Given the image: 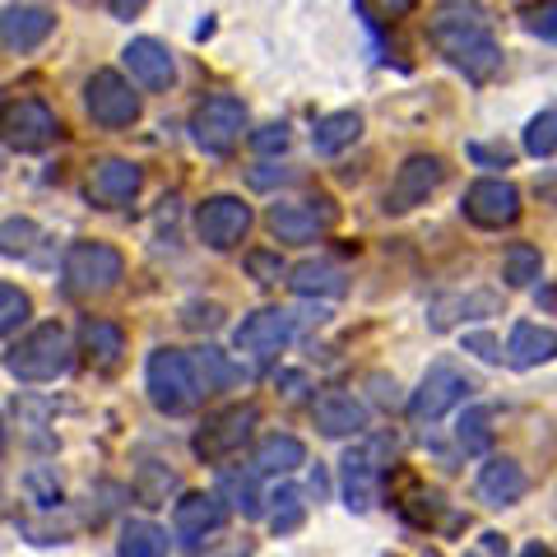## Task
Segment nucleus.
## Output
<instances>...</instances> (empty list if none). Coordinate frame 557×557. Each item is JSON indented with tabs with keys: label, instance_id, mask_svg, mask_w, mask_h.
I'll return each instance as SVG.
<instances>
[{
	"label": "nucleus",
	"instance_id": "nucleus-1",
	"mask_svg": "<svg viewBox=\"0 0 557 557\" xmlns=\"http://www.w3.org/2000/svg\"><path fill=\"white\" fill-rule=\"evenodd\" d=\"M428 42L474 84H487L502 70V42L493 38V24L474 0H446L428 24Z\"/></svg>",
	"mask_w": 557,
	"mask_h": 557
},
{
	"label": "nucleus",
	"instance_id": "nucleus-2",
	"mask_svg": "<svg viewBox=\"0 0 557 557\" xmlns=\"http://www.w3.org/2000/svg\"><path fill=\"white\" fill-rule=\"evenodd\" d=\"M70 362H75V344H70L61 321L33 325L24 339H10V348H5V368L14 381H24V386H42V381L65 376Z\"/></svg>",
	"mask_w": 557,
	"mask_h": 557
},
{
	"label": "nucleus",
	"instance_id": "nucleus-3",
	"mask_svg": "<svg viewBox=\"0 0 557 557\" xmlns=\"http://www.w3.org/2000/svg\"><path fill=\"white\" fill-rule=\"evenodd\" d=\"M145 391L159 413H186L205 399L196 362H190V354H182V348H153L145 362Z\"/></svg>",
	"mask_w": 557,
	"mask_h": 557
},
{
	"label": "nucleus",
	"instance_id": "nucleus-4",
	"mask_svg": "<svg viewBox=\"0 0 557 557\" xmlns=\"http://www.w3.org/2000/svg\"><path fill=\"white\" fill-rule=\"evenodd\" d=\"M126 274V260L108 242H70L61 260V284L70 298H102Z\"/></svg>",
	"mask_w": 557,
	"mask_h": 557
},
{
	"label": "nucleus",
	"instance_id": "nucleus-5",
	"mask_svg": "<svg viewBox=\"0 0 557 557\" xmlns=\"http://www.w3.org/2000/svg\"><path fill=\"white\" fill-rule=\"evenodd\" d=\"M242 131H247V108L228 94H214L205 98L196 112H190V139L196 149H205L209 159H223L242 145Z\"/></svg>",
	"mask_w": 557,
	"mask_h": 557
},
{
	"label": "nucleus",
	"instance_id": "nucleus-6",
	"mask_svg": "<svg viewBox=\"0 0 557 557\" xmlns=\"http://www.w3.org/2000/svg\"><path fill=\"white\" fill-rule=\"evenodd\" d=\"M474 391V376H469L465 368H456V362H432V368L423 372V381H418V391L409 395V418L418 428L423 423H437V418H446L456 405H465V395Z\"/></svg>",
	"mask_w": 557,
	"mask_h": 557
},
{
	"label": "nucleus",
	"instance_id": "nucleus-7",
	"mask_svg": "<svg viewBox=\"0 0 557 557\" xmlns=\"http://www.w3.org/2000/svg\"><path fill=\"white\" fill-rule=\"evenodd\" d=\"M256 423H260V409L251 405V399H247V405H228V409H219L214 418H205V428L190 437V450H196L205 465L228 460V456H237V450L251 442Z\"/></svg>",
	"mask_w": 557,
	"mask_h": 557
},
{
	"label": "nucleus",
	"instance_id": "nucleus-8",
	"mask_svg": "<svg viewBox=\"0 0 557 557\" xmlns=\"http://www.w3.org/2000/svg\"><path fill=\"white\" fill-rule=\"evenodd\" d=\"M391 450L386 437H372L354 450H344L339 460V493H344V507L348 511H372L376 507V493H381V456Z\"/></svg>",
	"mask_w": 557,
	"mask_h": 557
},
{
	"label": "nucleus",
	"instance_id": "nucleus-9",
	"mask_svg": "<svg viewBox=\"0 0 557 557\" xmlns=\"http://www.w3.org/2000/svg\"><path fill=\"white\" fill-rule=\"evenodd\" d=\"M84 108H89L98 126L121 131L139 121V94L131 89V79L121 70H94L89 84H84Z\"/></svg>",
	"mask_w": 557,
	"mask_h": 557
},
{
	"label": "nucleus",
	"instance_id": "nucleus-10",
	"mask_svg": "<svg viewBox=\"0 0 557 557\" xmlns=\"http://www.w3.org/2000/svg\"><path fill=\"white\" fill-rule=\"evenodd\" d=\"M442 182H446V163L437 159V153H409V159L395 168V177L386 186V200H381V209H386V214H409V209L428 205V196Z\"/></svg>",
	"mask_w": 557,
	"mask_h": 557
},
{
	"label": "nucleus",
	"instance_id": "nucleus-11",
	"mask_svg": "<svg viewBox=\"0 0 557 557\" xmlns=\"http://www.w3.org/2000/svg\"><path fill=\"white\" fill-rule=\"evenodd\" d=\"M293 335H298V317H293V311L260 307L233 330V348L237 354H247V358H256V362H270L274 354H284V348L293 344Z\"/></svg>",
	"mask_w": 557,
	"mask_h": 557
},
{
	"label": "nucleus",
	"instance_id": "nucleus-12",
	"mask_svg": "<svg viewBox=\"0 0 557 557\" xmlns=\"http://www.w3.org/2000/svg\"><path fill=\"white\" fill-rule=\"evenodd\" d=\"M196 233L209 251H233L251 233V205L242 196H209L196 209Z\"/></svg>",
	"mask_w": 557,
	"mask_h": 557
},
{
	"label": "nucleus",
	"instance_id": "nucleus-13",
	"mask_svg": "<svg viewBox=\"0 0 557 557\" xmlns=\"http://www.w3.org/2000/svg\"><path fill=\"white\" fill-rule=\"evenodd\" d=\"M223 525H228V502L219 493H186L172 507V530H177L186 553H200Z\"/></svg>",
	"mask_w": 557,
	"mask_h": 557
},
{
	"label": "nucleus",
	"instance_id": "nucleus-14",
	"mask_svg": "<svg viewBox=\"0 0 557 557\" xmlns=\"http://www.w3.org/2000/svg\"><path fill=\"white\" fill-rule=\"evenodd\" d=\"M335 219H339V209L321 196V200H307V205H270L265 228L278 242H288V247H307V242H317L321 233L335 228Z\"/></svg>",
	"mask_w": 557,
	"mask_h": 557
},
{
	"label": "nucleus",
	"instance_id": "nucleus-15",
	"mask_svg": "<svg viewBox=\"0 0 557 557\" xmlns=\"http://www.w3.org/2000/svg\"><path fill=\"white\" fill-rule=\"evenodd\" d=\"M5 149L10 153H42L51 139L61 135V121L57 112L47 108L38 98H24V102H10L5 108Z\"/></svg>",
	"mask_w": 557,
	"mask_h": 557
},
{
	"label": "nucleus",
	"instance_id": "nucleus-16",
	"mask_svg": "<svg viewBox=\"0 0 557 557\" xmlns=\"http://www.w3.org/2000/svg\"><path fill=\"white\" fill-rule=\"evenodd\" d=\"M465 219L479 228H511L520 219V190L502 177H483L465 190Z\"/></svg>",
	"mask_w": 557,
	"mask_h": 557
},
{
	"label": "nucleus",
	"instance_id": "nucleus-17",
	"mask_svg": "<svg viewBox=\"0 0 557 557\" xmlns=\"http://www.w3.org/2000/svg\"><path fill=\"white\" fill-rule=\"evenodd\" d=\"M121 57H126L131 79L149 94H168L172 79H177V61H172V51L159 38H131Z\"/></svg>",
	"mask_w": 557,
	"mask_h": 557
},
{
	"label": "nucleus",
	"instance_id": "nucleus-18",
	"mask_svg": "<svg viewBox=\"0 0 557 557\" xmlns=\"http://www.w3.org/2000/svg\"><path fill=\"white\" fill-rule=\"evenodd\" d=\"M145 186V172H139L131 159H98L89 168V200L102 209H121L139 196Z\"/></svg>",
	"mask_w": 557,
	"mask_h": 557
},
{
	"label": "nucleus",
	"instance_id": "nucleus-19",
	"mask_svg": "<svg viewBox=\"0 0 557 557\" xmlns=\"http://www.w3.org/2000/svg\"><path fill=\"white\" fill-rule=\"evenodd\" d=\"M311 413H317V428L325 437H358V432H368V405L354 391H339V386L321 391Z\"/></svg>",
	"mask_w": 557,
	"mask_h": 557
},
{
	"label": "nucleus",
	"instance_id": "nucleus-20",
	"mask_svg": "<svg viewBox=\"0 0 557 557\" xmlns=\"http://www.w3.org/2000/svg\"><path fill=\"white\" fill-rule=\"evenodd\" d=\"M51 33H57V14H51V10H42V5H5V20H0V42H5L10 57L42 47Z\"/></svg>",
	"mask_w": 557,
	"mask_h": 557
},
{
	"label": "nucleus",
	"instance_id": "nucleus-21",
	"mask_svg": "<svg viewBox=\"0 0 557 557\" xmlns=\"http://www.w3.org/2000/svg\"><path fill=\"white\" fill-rule=\"evenodd\" d=\"M525 469H520L511 456H493L483 469H479V497L487 502V507H511V502L525 497Z\"/></svg>",
	"mask_w": 557,
	"mask_h": 557
},
{
	"label": "nucleus",
	"instance_id": "nucleus-22",
	"mask_svg": "<svg viewBox=\"0 0 557 557\" xmlns=\"http://www.w3.org/2000/svg\"><path fill=\"white\" fill-rule=\"evenodd\" d=\"M557 358V330L553 325H534V321H520L507 339V362L511 368H539V362H553Z\"/></svg>",
	"mask_w": 557,
	"mask_h": 557
},
{
	"label": "nucleus",
	"instance_id": "nucleus-23",
	"mask_svg": "<svg viewBox=\"0 0 557 557\" xmlns=\"http://www.w3.org/2000/svg\"><path fill=\"white\" fill-rule=\"evenodd\" d=\"M288 288L298 293V298H344L348 278L335 260H302V265L288 270Z\"/></svg>",
	"mask_w": 557,
	"mask_h": 557
},
{
	"label": "nucleus",
	"instance_id": "nucleus-24",
	"mask_svg": "<svg viewBox=\"0 0 557 557\" xmlns=\"http://www.w3.org/2000/svg\"><path fill=\"white\" fill-rule=\"evenodd\" d=\"M307 465V446L298 437H288V432H270V437H260L256 456H251V469L260 474H293V469Z\"/></svg>",
	"mask_w": 557,
	"mask_h": 557
},
{
	"label": "nucleus",
	"instance_id": "nucleus-25",
	"mask_svg": "<svg viewBox=\"0 0 557 557\" xmlns=\"http://www.w3.org/2000/svg\"><path fill=\"white\" fill-rule=\"evenodd\" d=\"M358 135H362L358 112H330L317 121V131H311V149H317L321 159H335V153H344L348 145H358Z\"/></svg>",
	"mask_w": 557,
	"mask_h": 557
},
{
	"label": "nucleus",
	"instance_id": "nucleus-26",
	"mask_svg": "<svg viewBox=\"0 0 557 557\" xmlns=\"http://www.w3.org/2000/svg\"><path fill=\"white\" fill-rule=\"evenodd\" d=\"M256 474L260 469H223V479H219V497L228 502V511H237V516H247V520H256L260 511V483H256Z\"/></svg>",
	"mask_w": 557,
	"mask_h": 557
},
{
	"label": "nucleus",
	"instance_id": "nucleus-27",
	"mask_svg": "<svg viewBox=\"0 0 557 557\" xmlns=\"http://www.w3.org/2000/svg\"><path fill=\"white\" fill-rule=\"evenodd\" d=\"M79 339H84V354H89L98 368H116V358L126 354V335H121V325H112V321H84Z\"/></svg>",
	"mask_w": 557,
	"mask_h": 557
},
{
	"label": "nucleus",
	"instance_id": "nucleus-28",
	"mask_svg": "<svg viewBox=\"0 0 557 557\" xmlns=\"http://www.w3.org/2000/svg\"><path fill=\"white\" fill-rule=\"evenodd\" d=\"M493 418H497V409H493V405H469V409L460 413V423H456V442H460L465 456H483V450L493 446Z\"/></svg>",
	"mask_w": 557,
	"mask_h": 557
},
{
	"label": "nucleus",
	"instance_id": "nucleus-29",
	"mask_svg": "<svg viewBox=\"0 0 557 557\" xmlns=\"http://www.w3.org/2000/svg\"><path fill=\"white\" fill-rule=\"evenodd\" d=\"M116 553L121 557H168V534L153 520H126Z\"/></svg>",
	"mask_w": 557,
	"mask_h": 557
},
{
	"label": "nucleus",
	"instance_id": "nucleus-30",
	"mask_svg": "<svg viewBox=\"0 0 557 557\" xmlns=\"http://www.w3.org/2000/svg\"><path fill=\"white\" fill-rule=\"evenodd\" d=\"M539 274H544V256H539L530 242H511L507 256H502V278H507L511 288H530V284H539Z\"/></svg>",
	"mask_w": 557,
	"mask_h": 557
},
{
	"label": "nucleus",
	"instance_id": "nucleus-31",
	"mask_svg": "<svg viewBox=\"0 0 557 557\" xmlns=\"http://www.w3.org/2000/svg\"><path fill=\"white\" fill-rule=\"evenodd\" d=\"M190 362H196V376H200V391H205V395H209V391H223V386H233V381H237V368L228 362V354H223V348H214V344L196 348V354H190Z\"/></svg>",
	"mask_w": 557,
	"mask_h": 557
},
{
	"label": "nucleus",
	"instance_id": "nucleus-32",
	"mask_svg": "<svg viewBox=\"0 0 557 557\" xmlns=\"http://www.w3.org/2000/svg\"><path fill=\"white\" fill-rule=\"evenodd\" d=\"M265 502H274V511H270V530L274 534H288V530L302 525V493L298 487H274Z\"/></svg>",
	"mask_w": 557,
	"mask_h": 557
},
{
	"label": "nucleus",
	"instance_id": "nucleus-33",
	"mask_svg": "<svg viewBox=\"0 0 557 557\" xmlns=\"http://www.w3.org/2000/svg\"><path fill=\"white\" fill-rule=\"evenodd\" d=\"M33 317V302L20 284H0V335L14 339V330Z\"/></svg>",
	"mask_w": 557,
	"mask_h": 557
},
{
	"label": "nucleus",
	"instance_id": "nucleus-34",
	"mask_svg": "<svg viewBox=\"0 0 557 557\" xmlns=\"http://www.w3.org/2000/svg\"><path fill=\"white\" fill-rule=\"evenodd\" d=\"M525 149L534 153V159H553V153H557V108L539 112L525 126Z\"/></svg>",
	"mask_w": 557,
	"mask_h": 557
},
{
	"label": "nucleus",
	"instance_id": "nucleus-35",
	"mask_svg": "<svg viewBox=\"0 0 557 557\" xmlns=\"http://www.w3.org/2000/svg\"><path fill=\"white\" fill-rule=\"evenodd\" d=\"M520 24H525V33H534V38L557 42V0H530V5L520 10Z\"/></svg>",
	"mask_w": 557,
	"mask_h": 557
},
{
	"label": "nucleus",
	"instance_id": "nucleus-36",
	"mask_svg": "<svg viewBox=\"0 0 557 557\" xmlns=\"http://www.w3.org/2000/svg\"><path fill=\"white\" fill-rule=\"evenodd\" d=\"M446 311H465V321H474V311H479V317L497 311V298H493V293H469V298H442L437 307H432V325H437Z\"/></svg>",
	"mask_w": 557,
	"mask_h": 557
},
{
	"label": "nucleus",
	"instance_id": "nucleus-37",
	"mask_svg": "<svg viewBox=\"0 0 557 557\" xmlns=\"http://www.w3.org/2000/svg\"><path fill=\"white\" fill-rule=\"evenodd\" d=\"M0 237H5V256H33V237H38V228H33L28 219H5V228H0Z\"/></svg>",
	"mask_w": 557,
	"mask_h": 557
},
{
	"label": "nucleus",
	"instance_id": "nucleus-38",
	"mask_svg": "<svg viewBox=\"0 0 557 557\" xmlns=\"http://www.w3.org/2000/svg\"><path fill=\"white\" fill-rule=\"evenodd\" d=\"M247 274L256 284H278L288 270H284V260H278V251H247Z\"/></svg>",
	"mask_w": 557,
	"mask_h": 557
},
{
	"label": "nucleus",
	"instance_id": "nucleus-39",
	"mask_svg": "<svg viewBox=\"0 0 557 557\" xmlns=\"http://www.w3.org/2000/svg\"><path fill=\"white\" fill-rule=\"evenodd\" d=\"M28 493H38V502H42V507H57V502H61V479L57 474H51V469L47 465H38V469H28Z\"/></svg>",
	"mask_w": 557,
	"mask_h": 557
},
{
	"label": "nucleus",
	"instance_id": "nucleus-40",
	"mask_svg": "<svg viewBox=\"0 0 557 557\" xmlns=\"http://www.w3.org/2000/svg\"><path fill=\"white\" fill-rule=\"evenodd\" d=\"M251 145H256V153H284L288 149V126H284V121H274V126H260L251 135Z\"/></svg>",
	"mask_w": 557,
	"mask_h": 557
},
{
	"label": "nucleus",
	"instance_id": "nucleus-41",
	"mask_svg": "<svg viewBox=\"0 0 557 557\" xmlns=\"http://www.w3.org/2000/svg\"><path fill=\"white\" fill-rule=\"evenodd\" d=\"M284 186V182H293V172L288 168H274V163H260V168H251V186H260V190H270V186Z\"/></svg>",
	"mask_w": 557,
	"mask_h": 557
},
{
	"label": "nucleus",
	"instance_id": "nucleus-42",
	"mask_svg": "<svg viewBox=\"0 0 557 557\" xmlns=\"http://www.w3.org/2000/svg\"><path fill=\"white\" fill-rule=\"evenodd\" d=\"M469 159H479V163H502V168H507V163H511V149H507V145H469Z\"/></svg>",
	"mask_w": 557,
	"mask_h": 557
},
{
	"label": "nucleus",
	"instance_id": "nucleus-43",
	"mask_svg": "<svg viewBox=\"0 0 557 557\" xmlns=\"http://www.w3.org/2000/svg\"><path fill=\"white\" fill-rule=\"evenodd\" d=\"M465 348H469V354H479V358H487V362H502V348L487 335H465Z\"/></svg>",
	"mask_w": 557,
	"mask_h": 557
},
{
	"label": "nucleus",
	"instance_id": "nucleus-44",
	"mask_svg": "<svg viewBox=\"0 0 557 557\" xmlns=\"http://www.w3.org/2000/svg\"><path fill=\"white\" fill-rule=\"evenodd\" d=\"M145 5H149V0H108V10L116 14V20H135Z\"/></svg>",
	"mask_w": 557,
	"mask_h": 557
},
{
	"label": "nucleus",
	"instance_id": "nucleus-45",
	"mask_svg": "<svg viewBox=\"0 0 557 557\" xmlns=\"http://www.w3.org/2000/svg\"><path fill=\"white\" fill-rule=\"evenodd\" d=\"M376 5H381V14H391V20H399V14H409V10L418 5V0H376Z\"/></svg>",
	"mask_w": 557,
	"mask_h": 557
},
{
	"label": "nucleus",
	"instance_id": "nucleus-46",
	"mask_svg": "<svg viewBox=\"0 0 557 557\" xmlns=\"http://www.w3.org/2000/svg\"><path fill=\"white\" fill-rule=\"evenodd\" d=\"M520 557H557V553H553V548H544V544H530V548L520 553Z\"/></svg>",
	"mask_w": 557,
	"mask_h": 557
},
{
	"label": "nucleus",
	"instance_id": "nucleus-47",
	"mask_svg": "<svg viewBox=\"0 0 557 557\" xmlns=\"http://www.w3.org/2000/svg\"><path fill=\"white\" fill-rule=\"evenodd\" d=\"M233 557H247V553H233Z\"/></svg>",
	"mask_w": 557,
	"mask_h": 557
}]
</instances>
